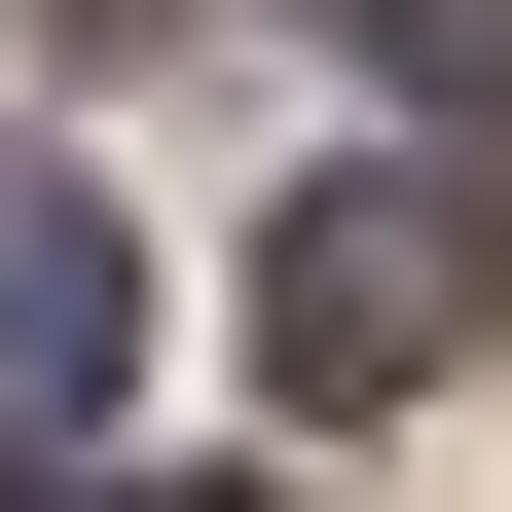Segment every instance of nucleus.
Masks as SVG:
<instances>
[{
    "mask_svg": "<svg viewBox=\"0 0 512 512\" xmlns=\"http://www.w3.org/2000/svg\"><path fill=\"white\" fill-rule=\"evenodd\" d=\"M256 366H293V403H403V366H476V183H439V147L293 183V256H256Z\"/></svg>",
    "mask_w": 512,
    "mask_h": 512,
    "instance_id": "nucleus-1",
    "label": "nucleus"
},
{
    "mask_svg": "<svg viewBox=\"0 0 512 512\" xmlns=\"http://www.w3.org/2000/svg\"><path fill=\"white\" fill-rule=\"evenodd\" d=\"M110 330H147L110 183H37V147H0V439H74V403H110Z\"/></svg>",
    "mask_w": 512,
    "mask_h": 512,
    "instance_id": "nucleus-2",
    "label": "nucleus"
},
{
    "mask_svg": "<svg viewBox=\"0 0 512 512\" xmlns=\"http://www.w3.org/2000/svg\"><path fill=\"white\" fill-rule=\"evenodd\" d=\"M366 74H439V110H512V0H330Z\"/></svg>",
    "mask_w": 512,
    "mask_h": 512,
    "instance_id": "nucleus-3",
    "label": "nucleus"
},
{
    "mask_svg": "<svg viewBox=\"0 0 512 512\" xmlns=\"http://www.w3.org/2000/svg\"><path fill=\"white\" fill-rule=\"evenodd\" d=\"M110 512H220V476H110Z\"/></svg>",
    "mask_w": 512,
    "mask_h": 512,
    "instance_id": "nucleus-4",
    "label": "nucleus"
}]
</instances>
